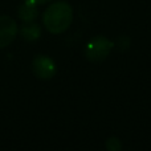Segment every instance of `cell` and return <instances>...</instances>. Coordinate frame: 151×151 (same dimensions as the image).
I'll return each mask as SVG.
<instances>
[{
  "instance_id": "52a82bcc",
  "label": "cell",
  "mask_w": 151,
  "mask_h": 151,
  "mask_svg": "<svg viewBox=\"0 0 151 151\" xmlns=\"http://www.w3.org/2000/svg\"><path fill=\"white\" fill-rule=\"evenodd\" d=\"M106 150L107 151H121L122 150V142L117 137H111V138L106 139Z\"/></svg>"
},
{
  "instance_id": "3957f363",
  "label": "cell",
  "mask_w": 151,
  "mask_h": 151,
  "mask_svg": "<svg viewBox=\"0 0 151 151\" xmlns=\"http://www.w3.org/2000/svg\"><path fill=\"white\" fill-rule=\"evenodd\" d=\"M32 72L39 80L48 81L55 77L57 72L55 61L47 55H37L32 60Z\"/></svg>"
},
{
  "instance_id": "5b68a950",
  "label": "cell",
  "mask_w": 151,
  "mask_h": 151,
  "mask_svg": "<svg viewBox=\"0 0 151 151\" xmlns=\"http://www.w3.org/2000/svg\"><path fill=\"white\" fill-rule=\"evenodd\" d=\"M17 15L23 23L35 21L39 16V5L29 1V0H24L17 9Z\"/></svg>"
},
{
  "instance_id": "8992f818",
  "label": "cell",
  "mask_w": 151,
  "mask_h": 151,
  "mask_svg": "<svg viewBox=\"0 0 151 151\" xmlns=\"http://www.w3.org/2000/svg\"><path fill=\"white\" fill-rule=\"evenodd\" d=\"M20 36L23 37L25 41L33 42L41 37V27L40 24L35 23V21H28V23H23V25L19 29Z\"/></svg>"
},
{
  "instance_id": "6da1fadb",
  "label": "cell",
  "mask_w": 151,
  "mask_h": 151,
  "mask_svg": "<svg viewBox=\"0 0 151 151\" xmlns=\"http://www.w3.org/2000/svg\"><path fill=\"white\" fill-rule=\"evenodd\" d=\"M73 23V8L68 1H55L42 13V24L48 32L60 35L65 32Z\"/></svg>"
},
{
  "instance_id": "277c9868",
  "label": "cell",
  "mask_w": 151,
  "mask_h": 151,
  "mask_svg": "<svg viewBox=\"0 0 151 151\" xmlns=\"http://www.w3.org/2000/svg\"><path fill=\"white\" fill-rule=\"evenodd\" d=\"M19 35V25L11 16L0 15V49L9 47Z\"/></svg>"
},
{
  "instance_id": "7a4b0ae2",
  "label": "cell",
  "mask_w": 151,
  "mask_h": 151,
  "mask_svg": "<svg viewBox=\"0 0 151 151\" xmlns=\"http://www.w3.org/2000/svg\"><path fill=\"white\" fill-rule=\"evenodd\" d=\"M114 49V41L105 36H94L85 48V56L91 63H102Z\"/></svg>"
},
{
  "instance_id": "ba28073f",
  "label": "cell",
  "mask_w": 151,
  "mask_h": 151,
  "mask_svg": "<svg viewBox=\"0 0 151 151\" xmlns=\"http://www.w3.org/2000/svg\"><path fill=\"white\" fill-rule=\"evenodd\" d=\"M29 1L35 3V4H37V5H42V4H47V3L52 1V0H29Z\"/></svg>"
}]
</instances>
